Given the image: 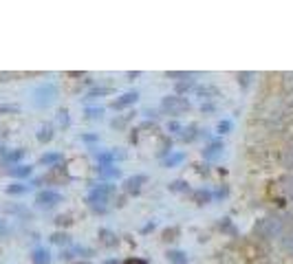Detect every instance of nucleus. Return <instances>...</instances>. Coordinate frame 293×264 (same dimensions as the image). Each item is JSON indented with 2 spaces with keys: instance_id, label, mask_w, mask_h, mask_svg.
<instances>
[{
  "instance_id": "nucleus-9",
  "label": "nucleus",
  "mask_w": 293,
  "mask_h": 264,
  "mask_svg": "<svg viewBox=\"0 0 293 264\" xmlns=\"http://www.w3.org/2000/svg\"><path fill=\"white\" fill-rule=\"evenodd\" d=\"M117 158H124V154L117 152V150H102V152H97L99 165H113Z\"/></svg>"
},
{
  "instance_id": "nucleus-6",
  "label": "nucleus",
  "mask_w": 293,
  "mask_h": 264,
  "mask_svg": "<svg viewBox=\"0 0 293 264\" xmlns=\"http://www.w3.org/2000/svg\"><path fill=\"white\" fill-rule=\"evenodd\" d=\"M148 180V176L146 174H137V176H130V178H126V183H124V189L128 194H139L141 192V185Z\"/></svg>"
},
{
  "instance_id": "nucleus-35",
  "label": "nucleus",
  "mask_w": 293,
  "mask_h": 264,
  "mask_svg": "<svg viewBox=\"0 0 293 264\" xmlns=\"http://www.w3.org/2000/svg\"><path fill=\"white\" fill-rule=\"evenodd\" d=\"M80 264H90V262H80Z\"/></svg>"
},
{
  "instance_id": "nucleus-31",
  "label": "nucleus",
  "mask_w": 293,
  "mask_h": 264,
  "mask_svg": "<svg viewBox=\"0 0 293 264\" xmlns=\"http://www.w3.org/2000/svg\"><path fill=\"white\" fill-rule=\"evenodd\" d=\"M168 130H172V132H179V130H181V123H177V121L168 123Z\"/></svg>"
},
{
  "instance_id": "nucleus-11",
  "label": "nucleus",
  "mask_w": 293,
  "mask_h": 264,
  "mask_svg": "<svg viewBox=\"0 0 293 264\" xmlns=\"http://www.w3.org/2000/svg\"><path fill=\"white\" fill-rule=\"evenodd\" d=\"M7 174L14 176V178H29V176L33 174V167H31V165H23V163H18V165H11L9 170H7Z\"/></svg>"
},
{
  "instance_id": "nucleus-12",
  "label": "nucleus",
  "mask_w": 293,
  "mask_h": 264,
  "mask_svg": "<svg viewBox=\"0 0 293 264\" xmlns=\"http://www.w3.org/2000/svg\"><path fill=\"white\" fill-rule=\"evenodd\" d=\"M31 260H33V264H49L51 262L49 249H46V246H36L31 253Z\"/></svg>"
},
{
  "instance_id": "nucleus-13",
  "label": "nucleus",
  "mask_w": 293,
  "mask_h": 264,
  "mask_svg": "<svg viewBox=\"0 0 293 264\" xmlns=\"http://www.w3.org/2000/svg\"><path fill=\"white\" fill-rule=\"evenodd\" d=\"M99 242H102L104 246H108V249H113V246H117V242H119V238L115 236V233L111 231V229H99Z\"/></svg>"
},
{
  "instance_id": "nucleus-5",
  "label": "nucleus",
  "mask_w": 293,
  "mask_h": 264,
  "mask_svg": "<svg viewBox=\"0 0 293 264\" xmlns=\"http://www.w3.org/2000/svg\"><path fill=\"white\" fill-rule=\"evenodd\" d=\"M139 101V92L137 90H128V92H124L121 97H117L115 101H113V108L115 110H124V108H128V106H133V104H137Z\"/></svg>"
},
{
  "instance_id": "nucleus-22",
  "label": "nucleus",
  "mask_w": 293,
  "mask_h": 264,
  "mask_svg": "<svg viewBox=\"0 0 293 264\" xmlns=\"http://www.w3.org/2000/svg\"><path fill=\"white\" fill-rule=\"evenodd\" d=\"M196 136H199V128H196V126H190V128H185V130H183L181 141H187V143H190V141H194Z\"/></svg>"
},
{
  "instance_id": "nucleus-23",
  "label": "nucleus",
  "mask_w": 293,
  "mask_h": 264,
  "mask_svg": "<svg viewBox=\"0 0 293 264\" xmlns=\"http://www.w3.org/2000/svg\"><path fill=\"white\" fill-rule=\"evenodd\" d=\"M216 132H218V134H229V132H231V121H229V119H221V121H218V126H216Z\"/></svg>"
},
{
  "instance_id": "nucleus-8",
  "label": "nucleus",
  "mask_w": 293,
  "mask_h": 264,
  "mask_svg": "<svg viewBox=\"0 0 293 264\" xmlns=\"http://www.w3.org/2000/svg\"><path fill=\"white\" fill-rule=\"evenodd\" d=\"M24 154H27V150H24V148L7 150V152L2 154V163H7V165H18V163L24 158Z\"/></svg>"
},
{
  "instance_id": "nucleus-15",
  "label": "nucleus",
  "mask_w": 293,
  "mask_h": 264,
  "mask_svg": "<svg viewBox=\"0 0 293 264\" xmlns=\"http://www.w3.org/2000/svg\"><path fill=\"white\" fill-rule=\"evenodd\" d=\"M165 258H168L172 264H187V260H190L185 251H181V249H170L168 253H165Z\"/></svg>"
},
{
  "instance_id": "nucleus-19",
  "label": "nucleus",
  "mask_w": 293,
  "mask_h": 264,
  "mask_svg": "<svg viewBox=\"0 0 293 264\" xmlns=\"http://www.w3.org/2000/svg\"><path fill=\"white\" fill-rule=\"evenodd\" d=\"M29 189H31V185H24V183H11V185H7L5 192L9 194V196H20V194H27Z\"/></svg>"
},
{
  "instance_id": "nucleus-20",
  "label": "nucleus",
  "mask_w": 293,
  "mask_h": 264,
  "mask_svg": "<svg viewBox=\"0 0 293 264\" xmlns=\"http://www.w3.org/2000/svg\"><path fill=\"white\" fill-rule=\"evenodd\" d=\"M51 242H53V244H64V246H71L73 244L71 236H68V233H62V231L53 233V236H51Z\"/></svg>"
},
{
  "instance_id": "nucleus-25",
  "label": "nucleus",
  "mask_w": 293,
  "mask_h": 264,
  "mask_svg": "<svg viewBox=\"0 0 293 264\" xmlns=\"http://www.w3.org/2000/svg\"><path fill=\"white\" fill-rule=\"evenodd\" d=\"M111 92H113V88H102V86H99V88H93V90H90L86 97H89V99H93V97H97V95H111Z\"/></svg>"
},
{
  "instance_id": "nucleus-1",
  "label": "nucleus",
  "mask_w": 293,
  "mask_h": 264,
  "mask_svg": "<svg viewBox=\"0 0 293 264\" xmlns=\"http://www.w3.org/2000/svg\"><path fill=\"white\" fill-rule=\"evenodd\" d=\"M113 194H115V185L99 183V185H95V187H90L89 196H86V202H89L95 211H102V214H104V211H106L108 196H113Z\"/></svg>"
},
{
  "instance_id": "nucleus-7",
  "label": "nucleus",
  "mask_w": 293,
  "mask_h": 264,
  "mask_svg": "<svg viewBox=\"0 0 293 264\" xmlns=\"http://www.w3.org/2000/svg\"><path fill=\"white\" fill-rule=\"evenodd\" d=\"M223 148H225V145H223L221 139H212L207 148L203 150V156L207 158V161H214V158H218L223 154Z\"/></svg>"
},
{
  "instance_id": "nucleus-29",
  "label": "nucleus",
  "mask_w": 293,
  "mask_h": 264,
  "mask_svg": "<svg viewBox=\"0 0 293 264\" xmlns=\"http://www.w3.org/2000/svg\"><path fill=\"white\" fill-rule=\"evenodd\" d=\"M7 233H9V224L5 220H0V236H7Z\"/></svg>"
},
{
  "instance_id": "nucleus-34",
  "label": "nucleus",
  "mask_w": 293,
  "mask_h": 264,
  "mask_svg": "<svg viewBox=\"0 0 293 264\" xmlns=\"http://www.w3.org/2000/svg\"><path fill=\"white\" fill-rule=\"evenodd\" d=\"M106 264H117V262H115V260H111V262H106Z\"/></svg>"
},
{
  "instance_id": "nucleus-21",
  "label": "nucleus",
  "mask_w": 293,
  "mask_h": 264,
  "mask_svg": "<svg viewBox=\"0 0 293 264\" xmlns=\"http://www.w3.org/2000/svg\"><path fill=\"white\" fill-rule=\"evenodd\" d=\"M168 189H170V192H177V194L179 192H187V189H190V183L179 178V180H172V183L168 185Z\"/></svg>"
},
{
  "instance_id": "nucleus-16",
  "label": "nucleus",
  "mask_w": 293,
  "mask_h": 264,
  "mask_svg": "<svg viewBox=\"0 0 293 264\" xmlns=\"http://www.w3.org/2000/svg\"><path fill=\"white\" fill-rule=\"evenodd\" d=\"M185 156H187L185 152H170L168 156L163 158V167H177L179 163L185 161Z\"/></svg>"
},
{
  "instance_id": "nucleus-18",
  "label": "nucleus",
  "mask_w": 293,
  "mask_h": 264,
  "mask_svg": "<svg viewBox=\"0 0 293 264\" xmlns=\"http://www.w3.org/2000/svg\"><path fill=\"white\" fill-rule=\"evenodd\" d=\"M38 141H40V143H49L51 139H53L55 136V132H53V126H51V123H45V126L40 128V130H38Z\"/></svg>"
},
{
  "instance_id": "nucleus-2",
  "label": "nucleus",
  "mask_w": 293,
  "mask_h": 264,
  "mask_svg": "<svg viewBox=\"0 0 293 264\" xmlns=\"http://www.w3.org/2000/svg\"><path fill=\"white\" fill-rule=\"evenodd\" d=\"M55 97H58L55 82H45L40 86H36V90H33V104L38 108H46V106H51L55 101Z\"/></svg>"
},
{
  "instance_id": "nucleus-10",
  "label": "nucleus",
  "mask_w": 293,
  "mask_h": 264,
  "mask_svg": "<svg viewBox=\"0 0 293 264\" xmlns=\"http://www.w3.org/2000/svg\"><path fill=\"white\" fill-rule=\"evenodd\" d=\"M64 161V154L62 152H46V154H42L40 156V165H46V167H58L60 163Z\"/></svg>"
},
{
  "instance_id": "nucleus-32",
  "label": "nucleus",
  "mask_w": 293,
  "mask_h": 264,
  "mask_svg": "<svg viewBox=\"0 0 293 264\" xmlns=\"http://www.w3.org/2000/svg\"><path fill=\"white\" fill-rule=\"evenodd\" d=\"M82 139H84V141H97L99 136L97 134H82Z\"/></svg>"
},
{
  "instance_id": "nucleus-3",
  "label": "nucleus",
  "mask_w": 293,
  "mask_h": 264,
  "mask_svg": "<svg viewBox=\"0 0 293 264\" xmlns=\"http://www.w3.org/2000/svg\"><path fill=\"white\" fill-rule=\"evenodd\" d=\"M161 108H163L168 114H172V117H179V114H183V112L190 110V101H187L185 97H177V95L170 97L168 95V97L161 99Z\"/></svg>"
},
{
  "instance_id": "nucleus-17",
  "label": "nucleus",
  "mask_w": 293,
  "mask_h": 264,
  "mask_svg": "<svg viewBox=\"0 0 293 264\" xmlns=\"http://www.w3.org/2000/svg\"><path fill=\"white\" fill-rule=\"evenodd\" d=\"M97 174L104 176V178H119L121 172L115 165H97Z\"/></svg>"
},
{
  "instance_id": "nucleus-24",
  "label": "nucleus",
  "mask_w": 293,
  "mask_h": 264,
  "mask_svg": "<svg viewBox=\"0 0 293 264\" xmlns=\"http://www.w3.org/2000/svg\"><path fill=\"white\" fill-rule=\"evenodd\" d=\"M84 112H86V117H89V119H97V117H102V114H104V108H102V106H89Z\"/></svg>"
},
{
  "instance_id": "nucleus-26",
  "label": "nucleus",
  "mask_w": 293,
  "mask_h": 264,
  "mask_svg": "<svg viewBox=\"0 0 293 264\" xmlns=\"http://www.w3.org/2000/svg\"><path fill=\"white\" fill-rule=\"evenodd\" d=\"M58 119H60V123H62V126H68V123H71V119H68V110H60Z\"/></svg>"
},
{
  "instance_id": "nucleus-28",
  "label": "nucleus",
  "mask_w": 293,
  "mask_h": 264,
  "mask_svg": "<svg viewBox=\"0 0 293 264\" xmlns=\"http://www.w3.org/2000/svg\"><path fill=\"white\" fill-rule=\"evenodd\" d=\"M2 112H18V106H0V114Z\"/></svg>"
},
{
  "instance_id": "nucleus-30",
  "label": "nucleus",
  "mask_w": 293,
  "mask_h": 264,
  "mask_svg": "<svg viewBox=\"0 0 293 264\" xmlns=\"http://www.w3.org/2000/svg\"><path fill=\"white\" fill-rule=\"evenodd\" d=\"M124 264H148L146 260H141V258H130V260H126Z\"/></svg>"
},
{
  "instance_id": "nucleus-33",
  "label": "nucleus",
  "mask_w": 293,
  "mask_h": 264,
  "mask_svg": "<svg viewBox=\"0 0 293 264\" xmlns=\"http://www.w3.org/2000/svg\"><path fill=\"white\" fill-rule=\"evenodd\" d=\"M157 227V222H150V224H146V227H143V231H150V229H155Z\"/></svg>"
},
{
  "instance_id": "nucleus-14",
  "label": "nucleus",
  "mask_w": 293,
  "mask_h": 264,
  "mask_svg": "<svg viewBox=\"0 0 293 264\" xmlns=\"http://www.w3.org/2000/svg\"><path fill=\"white\" fill-rule=\"evenodd\" d=\"M212 198H214V194L209 192V189H196L194 194H192V200L196 202V205H207V202H212Z\"/></svg>"
},
{
  "instance_id": "nucleus-4",
  "label": "nucleus",
  "mask_w": 293,
  "mask_h": 264,
  "mask_svg": "<svg viewBox=\"0 0 293 264\" xmlns=\"http://www.w3.org/2000/svg\"><path fill=\"white\" fill-rule=\"evenodd\" d=\"M64 200V196L58 192V189H42V192L36 194V205L42 207V209H51V207L60 205Z\"/></svg>"
},
{
  "instance_id": "nucleus-27",
  "label": "nucleus",
  "mask_w": 293,
  "mask_h": 264,
  "mask_svg": "<svg viewBox=\"0 0 293 264\" xmlns=\"http://www.w3.org/2000/svg\"><path fill=\"white\" fill-rule=\"evenodd\" d=\"M192 86H194V79H190V82H183V84H177V90H179V92H183V90H185V88H187V90H190Z\"/></svg>"
}]
</instances>
